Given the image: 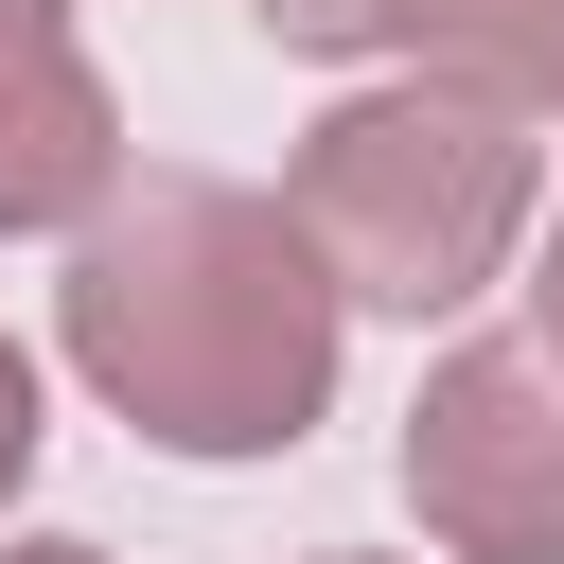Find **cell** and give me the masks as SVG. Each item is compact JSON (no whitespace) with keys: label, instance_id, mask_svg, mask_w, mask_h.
Masks as SVG:
<instances>
[{"label":"cell","instance_id":"7","mask_svg":"<svg viewBox=\"0 0 564 564\" xmlns=\"http://www.w3.org/2000/svg\"><path fill=\"white\" fill-rule=\"evenodd\" d=\"M529 300H546V352H564V194H546V282Z\"/></svg>","mask_w":564,"mask_h":564},{"label":"cell","instance_id":"6","mask_svg":"<svg viewBox=\"0 0 564 564\" xmlns=\"http://www.w3.org/2000/svg\"><path fill=\"white\" fill-rule=\"evenodd\" d=\"M18 476H35V352L0 335V494H18Z\"/></svg>","mask_w":564,"mask_h":564},{"label":"cell","instance_id":"8","mask_svg":"<svg viewBox=\"0 0 564 564\" xmlns=\"http://www.w3.org/2000/svg\"><path fill=\"white\" fill-rule=\"evenodd\" d=\"M0 564H106V546H70V529H35V546H0Z\"/></svg>","mask_w":564,"mask_h":564},{"label":"cell","instance_id":"4","mask_svg":"<svg viewBox=\"0 0 564 564\" xmlns=\"http://www.w3.org/2000/svg\"><path fill=\"white\" fill-rule=\"evenodd\" d=\"M282 53H405L423 88H476L511 123L564 106V0H247Z\"/></svg>","mask_w":564,"mask_h":564},{"label":"cell","instance_id":"5","mask_svg":"<svg viewBox=\"0 0 564 564\" xmlns=\"http://www.w3.org/2000/svg\"><path fill=\"white\" fill-rule=\"evenodd\" d=\"M123 176V106L70 35V0H0V229H70Z\"/></svg>","mask_w":564,"mask_h":564},{"label":"cell","instance_id":"3","mask_svg":"<svg viewBox=\"0 0 564 564\" xmlns=\"http://www.w3.org/2000/svg\"><path fill=\"white\" fill-rule=\"evenodd\" d=\"M405 494L458 564H564V352L476 335L405 405Z\"/></svg>","mask_w":564,"mask_h":564},{"label":"cell","instance_id":"2","mask_svg":"<svg viewBox=\"0 0 564 564\" xmlns=\"http://www.w3.org/2000/svg\"><path fill=\"white\" fill-rule=\"evenodd\" d=\"M282 229L317 247V282H335V300L441 317V300H476V282L511 264V229H529V123H511V106H476V88L388 70V88H352V106L300 141Z\"/></svg>","mask_w":564,"mask_h":564},{"label":"cell","instance_id":"1","mask_svg":"<svg viewBox=\"0 0 564 564\" xmlns=\"http://www.w3.org/2000/svg\"><path fill=\"white\" fill-rule=\"evenodd\" d=\"M53 317H70V370L176 458H282L335 405V282L282 229V194H229V176L106 194Z\"/></svg>","mask_w":564,"mask_h":564}]
</instances>
